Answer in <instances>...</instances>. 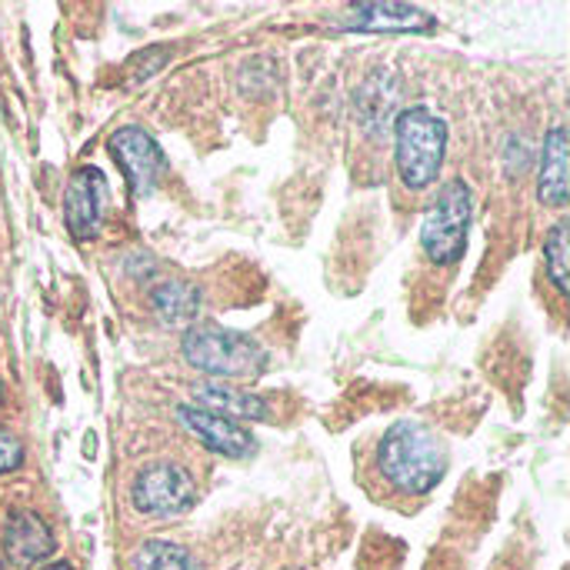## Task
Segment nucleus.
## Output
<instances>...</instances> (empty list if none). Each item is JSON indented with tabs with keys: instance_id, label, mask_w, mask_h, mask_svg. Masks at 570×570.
I'll return each mask as SVG.
<instances>
[{
	"instance_id": "nucleus-1",
	"label": "nucleus",
	"mask_w": 570,
	"mask_h": 570,
	"mask_svg": "<svg viewBox=\"0 0 570 570\" xmlns=\"http://www.w3.org/2000/svg\"><path fill=\"white\" fill-rule=\"evenodd\" d=\"M381 474L401 494H431L448 474V448L424 421H397L384 431L377 448Z\"/></svg>"
},
{
	"instance_id": "nucleus-2",
	"label": "nucleus",
	"mask_w": 570,
	"mask_h": 570,
	"mask_svg": "<svg viewBox=\"0 0 570 570\" xmlns=\"http://www.w3.org/2000/svg\"><path fill=\"white\" fill-rule=\"evenodd\" d=\"M180 354L190 367L214 381H254L267 367V351L250 334L220 327V324H194L184 341Z\"/></svg>"
},
{
	"instance_id": "nucleus-3",
	"label": "nucleus",
	"mask_w": 570,
	"mask_h": 570,
	"mask_svg": "<svg viewBox=\"0 0 570 570\" xmlns=\"http://www.w3.org/2000/svg\"><path fill=\"white\" fill-rule=\"evenodd\" d=\"M448 154V124L428 107H407L394 120V164L411 190H424L441 177Z\"/></svg>"
},
{
	"instance_id": "nucleus-4",
	"label": "nucleus",
	"mask_w": 570,
	"mask_h": 570,
	"mask_svg": "<svg viewBox=\"0 0 570 570\" xmlns=\"http://www.w3.org/2000/svg\"><path fill=\"white\" fill-rule=\"evenodd\" d=\"M471 227V187L464 180H444L421 220V247L434 264H458L468 247Z\"/></svg>"
},
{
	"instance_id": "nucleus-5",
	"label": "nucleus",
	"mask_w": 570,
	"mask_h": 570,
	"mask_svg": "<svg viewBox=\"0 0 570 570\" xmlns=\"http://www.w3.org/2000/svg\"><path fill=\"white\" fill-rule=\"evenodd\" d=\"M130 501L147 518H180L197 504V484L187 468L154 461L137 471L130 484Z\"/></svg>"
},
{
	"instance_id": "nucleus-6",
	"label": "nucleus",
	"mask_w": 570,
	"mask_h": 570,
	"mask_svg": "<svg viewBox=\"0 0 570 570\" xmlns=\"http://www.w3.org/2000/svg\"><path fill=\"white\" fill-rule=\"evenodd\" d=\"M107 147H110V157L120 167L134 197H150L160 187V180L167 174V154L154 134L130 124V127H120L117 134H110Z\"/></svg>"
},
{
	"instance_id": "nucleus-7",
	"label": "nucleus",
	"mask_w": 570,
	"mask_h": 570,
	"mask_svg": "<svg viewBox=\"0 0 570 570\" xmlns=\"http://www.w3.org/2000/svg\"><path fill=\"white\" fill-rule=\"evenodd\" d=\"M110 214V187L104 170L77 167L63 190V224L73 240H94Z\"/></svg>"
},
{
	"instance_id": "nucleus-8",
	"label": "nucleus",
	"mask_w": 570,
	"mask_h": 570,
	"mask_svg": "<svg viewBox=\"0 0 570 570\" xmlns=\"http://www.w3.org/2000/svg\"><path fill=\"white\" fill-rule=\"evenodd\" d=\"M177 421H180L207 451H214V454H220V458L240 461V458H250V454L257 451V441H254V434H250L244 424L227 421V417H220V414H210V411H204V407H197V404H180V407H177Z\"/></svg>"
},
{
	"instance_id": "nucleus-9",
	"label": "nucleus",
	"mask_w": 570,
	"mask_h": 570,
	"mask_svg": "<svg viewBox=\"0 0 570 570\" xmlns=\"http://www.w3.org/2000/svg\"><path fill=\"white\" fill-rule=\"evenodd\" d=\"M53 534L33 511H13L3 528V558L10 568H37L53 554Z\"/></svg>"
},
{
	"instance_id": "nucleus-10",
	"label": "nucleus",
	"mask_w": 570,
	"mask_h": 570,
	"mask_svg": "<svg viewBox=\"0 0 570 570\" xmlns=\"http://www.w3.org/2000/svg\"><path fill=\"white\" fill-rule=\"evenodd\" d=\"M347 27L371 33H428L438 27V20L414 3H357Z\"/></svg>"
},
{
	"instance_id": "nucleus-11",
	"label": "nucleus",
	"mask_w": 570,
	"mask_h": 570,
	"mask_svg": "<svg viewBox=\"0 0 570 570\" xmlns=\"http://www.w3.org/2000/svg\"><path fill=\"white\" fill-rule=\"evenodd\" d=\"M568 157L570 140L568 130L558 124L548 130L544 137V150H541V174H538V197L544 207H568Z\"/></svg>"
},
{
	"instance_id": "nucleus-12",
	"label": "nucleus",
	"mask_w": 570,
	"mask_h": 570,
	"mask_svg": "<svg viewBox=\"0 0 570 570\" xmlns=\"http://www.w3.org/2000/svg\"><path fill=\"white\" fill-rule=\"evenodd\" d=\"M194 404L210 411V414H220L227 421H267L271 407L261 394H250V391H237L230 384H220V381H210V384H200L194 391Z\"/></svg>"
},
{
	"instance_id": "nucleus-13",
	"label": "nucleus",
	"mask_w": 570,
	"mask_h": 570,
	"mask_svg": "<svg viewBox=\"0 0 570 570\" xmlns=\"http://www.w3.org/2000/svg\"><path fill=\"white\" fill-rule=\"evenodd\" d=\"M150 307L167 327H194L200 317V287L190 281H164L150 291Z\"/></svg>"
},
{
	"instance_id": "nucleus-14",
	"label": "nucleus",
	"mask_w": 570,
	"mask_h": 570,
	"mask_svg": "<svg viewBox=\"0 0 570 570\" xmlns=\"http://www.w3.org/2000/svg\"><path fill=\"white\" fill-rule=\"evenodd\" d=\"M134 570H204L197 564V558L170 541H147L134 551Z\"/></svg>"
},
{
	"instance_id": "nucleus-15",
	"label": "nucleus",
	"mask_w": 570,
	"mask_h": 570,
	"mask_svg": "<svg viewBox=\"0 0 570 570\" xmlns=\"http://www.w3.org/2000/svg\"><path fill=\"white\" fill-rule=\"evenodd\" d=\"M570 247H568V220H558L544 237V267L558 294L570 291Z\"/></svg>"
},
{
	"instance_id": "nucleus-16",
	"label": "nucleus",
	"mask_w": 570,
	"mask_h": 570,
	"mask_svg": "<svg viewBox=\"0 0 570 570\" xmlns=\"http://www.w3.org/2000/svg\"><path fill=\"white\" fill-rule=\"evenodd\" d=\"M167 60H170V50H167V47H147V50H140V53H134V57L127 60L130 83H140V80L154 77Z\"/></svg>"
},
{
	"instance_id": "nucleus-17",
	"label": "nucleus",
	"mask_w": 570,
	"mask_h": 570,
	"mask_svg": "<svg viewBox=\"0 0 570 570\" xmlns=\"http://www.w3.org/2000/svg\"><path fill=\"white\" fill-rule=\"evenodd\" d=\"M23 464V444L17 434H10L7 428H0V478L13 474Z\"/></svg>"
},
{
	"instance_id": "nucleus-18",
	"label": "nucleus",
	"mask_w": 570,
	"mask_h": 570,
	"mask_svg": "<svg viewBox=\"0 0 570 570\" xmlns=\"http://www.w3.org/2000/svg\"><path fill=\"white\" fill-rule=\"evenodd\" d=\"M40 570H73L70 564H47V568H40Z\"/></svg>"
},
{
	"instance_id": "nucleus-19",
	"label": "nucleus",
	"mask_w": 570,
	"mask_h": 570,
	"mask_svg": "<svg viewBox=\"0 0 570 570\" xmlns=\"http://www.w3.org/2000/svg\"><path fill=\"white\" fill-rule=\"evenodd\" d=\"M3 401H7V391H3V384H0V407H3Z\"/></svg>"
},
{
	"instance_id": "nucleus-20",
	"label": "nucleus",
	"mask_w": 570,
	"mask_h": 570,
	"mask_svg": "<svg viewBox=\"0 0 570 570\" xmlns=\"http://www.w3.org/2000/svg\"><path fill=\"white\" fill-rule=\"evenodd\" d=\"M0 570H3V564H0Z\"/></svg>"
}]
</instances>
